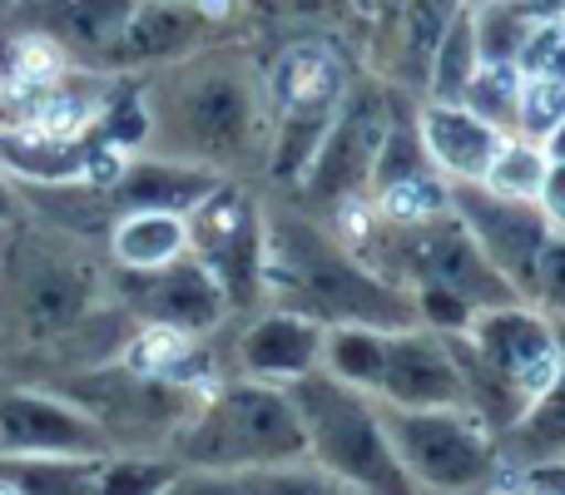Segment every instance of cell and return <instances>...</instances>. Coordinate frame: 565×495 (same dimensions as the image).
Instances as JSON below:
<instances>
[{"mask_svg":"<svg viewBox=\"0 0 565 495\" xmlns=\"http://www.w3.org/2000/svg\"><path fill=\"white\" fill-rule=\"evenodd\" d=\"M139 95L149 115V154L204 164L228 179H244L254 169L264 174L274 115L264 60L248 40H209L194 55L149 69L139 75Z\"/></svg>","mask_w":565,"mask_h":495,"instance_id":"1","label":"cell"},{"mask_svg":"<svg viewBox=\"0 0 565 495\" xmlns=\"http://www.w3.org/2000/svg\"><path fill=\"white\" fill-rule=\"evenodd\" d=\"M264 288L268 302L298 308L318 322H367L397 332L417 327V302L407 288L377 278L338 238V228L302 214L288 198L264 204Z\"/></svg>","mask_w":565,"mask_h":495,"instance_id":"2","label":"cell"},{"mask_svg":"<svg viewBox=\"0 0 565 495\" xmlns=\"http://www.w3.org/2000/svg\"><path fill=\"white\" fill-rule=\"evenodd\" d=\"M109 298L105 244L20 218L0 244V347L35 362Z\"/></svg>","mask_w":565,"mask_h":495,"instance_id":"3","label":"cell"},{"mask_svg":"<svg viewBox=\"0 0 565 495\" xmlns=\"http://www.w3.org/2000/svg\"><path fill=\"white\" fill-rule=\"evenodd\" d=\"M164 456L184 476H244L308 461V437L278 381L214 377L199 391L184 427L169 437Z\"/></svg>","mask_w":565,"mask_h":495,"instance_id":"4","label":"cell"},{"mask_svg":"<svg viewBox=\"0 0 565 495\" xmlns=\"http://www.w3.org/2000/svg\"><path fill=\"white\" fill-rule=\"evenodd\" d=\"M292 411L308 437V461L348 491H372V495H407L412 476L402 461L392 456L387 427H382V407L372 391H358L338 381L332 372L312 367L302 377L282 381Z\"/></svg>","mask_w":565,"mask_h":495,"instance_id":"5","label":"cell"},{"mask_svg":"<svg viewBox=\"0 0 565 495\" xmlns=\"http://www.w3.org/2000/svg\"><path fill=\"white\" fill-rule=\"evenodd\" d=\"M264 60V85H268V115H274V134H268L264 179L288 194L302 179L318 139L328 134L332 115H338L342 95L352 85V60L332 35H292L278 40L274 55Z\"/></svg>","mask_w":565,"mask_h":495,"instance_id":"6","label":"cell"},{"mask_svg":"<svg viewBox=\"0 0 565 495\" xmlns=\"http://www.w3.org/2000/svg\"><path fill=\"white\" fill-rule=\"evenodd\" d=\"M40 387L60 391L79 411H89V421L105 431L115 451H164L169 437L194 411L199 391H204L194 381H169V377H154V372H139L125 357L95 362V367H79V372H60V377L40 381Z\"/></svg>","mask_w":565,"mask_h":495,"instance_id":"7","label":"cell"},{"mask_svg":"<svg viewBox=\"0 0 565 495\" xmlns=\"http://www.w3.org/2000/svg\"><path fill=\"white\" fill-rule=\"evenodd\" d=\"M377 407L412 491H481L501 471V437L471 407Z\"/></svg>","mask_w":565,"mask_h":495,"instance_id":"8","label":"cell"},{"mask_svg":"<svg viewBox=\"0 0 565 495\" xmlns=\"http://www.w3.org/2000/svg\"><path fill=\"white\" fill-rule=\"evenodd\" d=\"M392 79H358L352 75L348 95H342L338 115H332L328 134L318 139L302 179L288 189V204H298L302 214L328 224L338 208L367 198V179H372V159H377L382 129L392 119Z\"/></svg>","mask_w":565,"mask_h":495,"instance_id":"9","label":"cell"},{"mask_svg":"<svg viewBox=\"0 0 565 495\" xmlns=\"http://www.w3.org/2000/svg\"><path fill=\"white\" fill-rule=\"evenodd\" d=\"M189 252L224 288L234 318H254L268 302L264 288V198L248 179H218L209 198L184 214Z\"/></svg>","mask_w":565,"mask_h":495,"instance_id":"10","label":"cell"},{"mask_svg":"<svg viewBox=\"0 0 565 495\" xmlns=\"http://www.w3.org/2000/svg\"><path fill=\"white\" fill-rule=\"evenodd\" d=\"M109 298L145 327H169L184 337H214L234 318L224 288L209 278V268L194 252H179L174 262H159V268H115L109 262Z\"/></svg>","mask_w":565,"mask_h":495,"instance_id":"11","label":"cell"},{"mask_svg":"<svg viewBox=\"0 0 565 495\" xmlns=\"http://www.w3.org/2000/svg\"><path fill=\"white\" fill-rule=\"evenodd\" d=\"M451 214L467 224V234L477 238V248L487 252V262L521 292L531 298V278H536V258L546 248V238L556 234V224L546 218V208L536 198H507L491 194L481 179H457L447 184Z\"/></svg>","mask_w":565,"mask_h":495,"instance_id":"12","label":"cell"},{"mask_svg":"<svg viewBox=\"0 0 565 495\" xmlns=\"http://www.w3.org/2000/svg\"><path fill=\"white\" fill-rule=\"evenodd\" d=\"M129 10L135 0H10L0 10V35L45 45L65 65L105 75V55Z\"/></svg>","mask_w":565,"mask_h":495,"instance_id":"13","label":"cell"},{"mask_svg":"<svg viewBox=\"0 0 565 495\" xmlns=\"http://www.w3.org/2000/svg\"><path fill=\"white\" fill-rule=\"evenodd\" d=\"M0 451L10 456H109V437L70 397L0 377Z\"/></svg>","mask_w":565,"mask_h":495,"instance_id":"14","label":"cell"},{"mask_svg":"<svg viewBox=\"0 0 565 495\" xmlns=\"http://www.w3.org/2000/svg\"><path fill=\"white\" fill-rule=\"evenodd\" d=\"M467 342L501 372L507 381H516L531 401L551 387L561 367V327L551 312H541L536 302H497V308H477L467 322Z\"/></svg>","mask_w":565,"mask_h":495,"instance_id":"15","label":"cell"},{"mask_svg":"<svg viewBox=\"0 0 565 495\" xmlns=\"http://www.w3.org/2000/svg\"><path fill=\"white\" fill-rule=\"evenodd\" d=\"M224 35L228 25L209 15L199 0H135L105 55V75H149V69L174 65Z\"/></svg>","mask_w":565,"mask_h":495,"instance_id":"16","label":"cell"},{"mask_svg":"<svg viewBox=\"0 0 565 495\" xmlns=\"http://www.w3.org/2000/svg\"><path fill=\"white\" fill-rule=\"evenodd\" d=\"M322 337H328V322L308 318L298 308H278V302H264L254 312V322L244 318L234 337V372L258 381H292L302 372L322 367Z\"/></svg>","mask_w":565,"mask_h":495,"instance_id":"17","label":"cell"},{"mask_svg":"<svg viewBox=\"0 0 565 495\" xmlns=\"http://www.w3.org/2000/svg\"><path fill=\"white\" fill-rule=\"evenodd\" d=\"M377 401L387 407H467L461 372L441 332L422 327V322L387 332V367H382Z\"/></svg>","mask_w":565,"mask_h":495,"instance_id":"18","label":"cell"},{"mask_svg":"<svg viewBox=\"0 0 565 495\" xmlns=\"http://www.w3.org/2000/svg\"><path fill=\"white\" fill-rule=\"evenodd\" d=\"M417 129H422V144H427V159L437 164V174L447 179V184H457V179H481L487 164L497 159V149L507 144V129L471 115L461 99H422Z\"/></svg>","mask_w":565,"mask_h":495,"instance_id":"19","label":"cell"},{"mask_svg":"<svg viewBox=\"0 0 565 495\" xmlns=\"http://www.w3.org/2000/svg\"><path fill=\"white\" fill-rule=\"evenodd\" d=\"M218 179L228 174H214L204 164H184V159H164V154H125L119 174L109 179V198L115 208H164V214H189L199 198H209L218 189Z\"/></svg>","mask_w":565,"mask_h":495,"instance_id":"20","label":"cell"},{"mask_svg":"<svg viewBox=\"0 0 565 495\" xmlns=\"http://www.w3.org/2000/svg\"><path fill=\"white\" fill-rule=\"evenodd\" d=\"M35 224H50L70 238H85V244H105V234L115 228L119 208L109 198L105 184L95 179H10Z\"/></svg>","mask_w":565,"mask_h":495,"instance_id":"21","label":"cell"},{"mask_svg":"<svg viewBox=\"0 0 565 495\" xmlns=\"http://www.w3.org/2000/svg\"><path fill=\"white\" fill-rule=\"evenodd\" d=\"M179 252H189V224L184 214H164V208H125L105 234V258L115 268H159Z\"/></svg>","mask_w":565,"mask_h":495,"instance_id":"22","label":"cell"},{"mask_svg":"<svg viewBox=\"0 0 565 495\" xmlns=\"http://www.w3.org/2000/svg\"><path fill=\"white\" fill-rule=\"evenodd\" d=\"M467 0H402L397 20V55H392V85L397 89H422L427 85V65L437 50L441 30Z\"/></svg>","mask_w":565,"mask_h":495,"instance_id":"23","label":"cell"},{"mask_svg":"<svg viewBox=\"0 0 565 495\" xmlns=\"http://www.w3.org/2000/svg\"><path fill=\"white\" fill-rule=\"evenodd\" d=\"M105 456H10L0 451V491L15 495H95Z\"/></svg>","mask_w":565,"mask_h":495,"instance_id":"24","label":"cell"},{"mask_svg":"<svg viewBox=\"0 0 565 495\" xmlns=\"http://www.w3.org/2000/svg\"><path fill=\"white\" fill-rule=\"evenodd\" d=\"M382 367H387V332L367 322H332L322 337V372L377 397Z\"/></svg>","mask_w":565,"mask_h":495,"instance_id":"25","label":"cell"},{"mask_svg":"<svg viewBox=\"0 0 565 495\" xmlns=\"http://www.w3.org/2000/svg\"><path fill=\"white\" fill-rule=\"evenodd\" d=\"M481 65V50H477V25H471V6H461L451 15V25L441 30L437 50H431V65H427V85L422 95L427 99H461L467 79L477 75Z\"/></svg>","mask_w":565,"mask_h":495,"instance_id":"26","label":"cell"},{"mask_svg":"<svg viewBox=\"0 0 565 495\" xmlns=\"http://www.w3.org/2000/svg\"><path fill=\"white\" fill-rule=\"evenodd\" d=\"M501 441H516L526 456H565V327H561V367L551 387L531 401V411Z\"/></svg>","mask_w":565,"mask_h":495,"instance_id":"27","label":"cell"},{"mask_svg":"<svg viewBox=\"0 0 565 495\" xmlns=\"http://www.w3.org/2000/svg\"><path fill=\"white\" fill-rule=\"evenodd\" d=\"M521 85H526V75H521L511 60H481L477 75H471L467 89H461V105H467L471 115L491 119L497 129H507V134H516Z\"/></svg>","mask_w":565,"mask_h":495,"instance_id":"28","label":"cell"},{"mask_svg":"<svg viewBox=\"0 0 565 495\" xmlns=\"http://www.w3.org/2000/svg\"><path fill=\"white\" fill-rule=\"evenodd\" d=\"M546 149L536 139H521V134H507V144L497 149V159L487 164L481 184L491 194H507V198H536L541 194V179H546Z\"/></svg>","mask_w":565,"mask_h":495,"instance_id":"29","label":"cell"},{"mask_svg":"<svg viewBox=\"0 0 565 495\" xmlns=\"http://www.w3.org/2000/svg\"><path fill=\"white\" fill-rule=\"evenodd\" d=\"M541 15H531L516 0H477L471 6V25H477V50L481 60H511L516 65L521 40L536 30Z\"/></svg>","mask_w":565,"mask_h":495,"instance_id":"30","label":"cell"},{"mask_svg":"<svg viewBox=\"0 0 565 495\" xmlns=\"http://www.w3.org/2000/svg\"><path fill=\"white\" fill-rule=\"evenodd\" d=\"M561 119H565V79L526 75V85H521V109H516V134L541 144Z\"/></svg>","mask_w":565,"mask_h":495,"instance_id":"31","label":"cell"},{"mask_svg":"<svg viewBox=\"0 0 565 495\" xmlns=\"http://www.w3.org/2000/svg\"><path fill=\"white\" fill-rule=\"evenodd\" d=\"M516 69L536 79H565V20H536L516 50Z\"/></svg>","mask_w":565,"mask_h":495,"instance_id":"32","label":"cell"},{"mask_svg":"<svg viewBox=\"0 0 565 495\" xmlns=\"http://www.w3.org/2000/svg\"><path fill=\"white\" fill-rule=\"evenodd\" d=\"M526 302H536V308L551 312V318H565V234L561 228L546 238V248H541Z\"/></svg>","mask_w":565,"mask_h":495,"instance_id":"33","label":"cell"},{"mask_svg":"<svg viewBox=\"0 0 565 495\" xmlns=\"http://www.w3.org/2000/svg\"><path fill=\"white\" fill-rule=\"evenodd\" d=\"M412 302H417V322L431 332H467L471 312H477L467 298H457V292H447V288H417Z\"/></svg>","mask_w":565,"mask_h":495,"instance_id":"34","label":"cell"},{"mask_svg":"<svg viewBox=\"0 0 565 495\" xmlns=\"http://www.w3.org/2000/svg\"><path fill=\"white\" fill-rule=\"evenodd\" d=\"M536 204L546 208L551 224L565 228V159H551V164H546V179H541Z\"/></svg>","mask_w":565,"mask_h":495,"instance_id":"35","label":"cell"},{"mask_svg":"<svg viewBox=\"0 0 565 495\" xmlns=\"http://www.w3.org/2000/svg\"><path fill=\"white\" fill-rule=\"evenodd\" d=\"M20 218H25V208H20L15 184H10V174H0V228H15Z\"/></svg>","mask_w":565,"mask_h":495,"instance_id":"36","label":"cell"},{"mask_svg":"<svg viewBox=\"0 0 565 495\" xmlns=\"http://www.w3.org/2000/svg\"><path fill=\"white\" fill-rule=\"evenodd\" d=\"M199 6H204L214 20H224V25H234V20H244V0H199Z\"/></svg>","mask_w":565,"mask_h":495,"instance_id":"37","label":"cell"},{"mask_svg":"<svg viewBox=\"0 0 565 495\" xmlns=\"http://www.w3.org/2000/svg\"><path fill=\"white\" fill-rule=\"evenodd\" d=\"M516 6H526L531 15H541V20H561L565 15V0H516Z\"/></svg>","mask_w":565,"mask_h":495,"instance_id":"38","label":"cell"},{"mask_svg":"<svg viewBox=\"0 0 565 495\" xmlns=\"http://www.w3.org/2000/svg\"><path fill=\"white\" fill-rule=\"evenodd\" d=\"M541 149H546V159H565V119L551 129L546 139H541Z\"/></svg>","mask_w":565,"mask_h":495,"instance_id":"39","label":"cell"},{"mask_svg":"<svg viewBox=\"0 0 565 495\" xmlns=\"http://www.w3.org/2000/svg\"><path fill=\"white\" fill-rule=\"evenodd\" d=\"M10 75H15V45H10L6 35H0V85H6Z\"/></svg>","mask_w":565,"mask_h":495,"instance_id":"40","label":"cell"},{"mask_svg":"<svg viewBox=\"0 0 565 495\" xmlns=\"http://www.w3.org/2000/svg\"><path fill=\"white\" fill-rule=\"evenodd\" d=\"M6 234H10V228H0V244H6Z\"/></svg>","mask_w":565,"mask_h":495,"instance_id":"41","label":"cell"},{"mask_svg":"<svg viewBox=\"0 0 565 495\" xmlns=\"http://www.w3.org/2000/svg\"><path fill=\"white\" fill-rule=\"evenodd\" d=\"M6 6H10V0H0V10H6Z\"/></svg>","mask_w":565,"mask_h":495,"instance_id":"42","label":"cell"}]
</instances>
